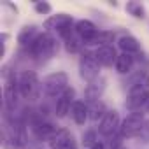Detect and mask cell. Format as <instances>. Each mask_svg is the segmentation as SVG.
Returning <instances> with one entry per match:
<instances>
[{"instance_id": "obj_1", "label": "cell", "mask_w": 149, "mask_h": 149, "mask_svg": "<svg viewBox=\"0 0 149 149\" xmlns=\"http://www.w3.org/2000/svg\"><path fill=\"white\" fill-rule=\"evenodd\" d=\"M26 51L35 61L44 63L49 58H53V54L58 51V44H56V39L46 32V33H39V37L26 47Z\"/></svg>"}, {"instance_id": "obj_2", "label": "cell", "mask_w": 149, "mask_h": 149, "mask_svg": "<svg viewBox=\"0 0 149 149\" xmlns=\"http://www.w3.org/2000/svg\"><path fill=\"white\" fill-rule=\"evenodd\" d=\"M40 90H42V84L39 81L37 72L25 70L19 74V95L25 100H30V102L37 100L40 95Z\"/></svg>"}, {"instance_id": "obj_3", "label": "cell", "mask_w": 149, "mask_h": 149, "mask_svg": "<svg viewBox=\"0 0 149 149\" xmlns=\"http://www.w3.org/2000/svg\"><path fill=\"white\" fill-rule=\"evenodd\" d=\"M67 88H68V76L65 72H53L42 81V91L49 98H58Z\"/></svg>"}, {"instance_id": "obj_4", "label": "cell", "mask_w": 149, "mask_h": 149, "mask_svg": "<svg viewBox=\"0 0 149 149\" xmlns=\"http://www.w3.org/2000/svg\"><path fill=\"white\" fill-rule=\"evenodd\" d=\"M79 74H81V77H83L86 83H93L95 79L100 77V63H98L95 53H91V51L81 53Z\"/></svg>"}, {"instance_id": "obj_5", "label": "cell", "mask_w": 149, "mask_h": 149, "mask_svg": "<svg viewBox=\"0 0 149 149\" xmlns=\"http://www.w3.org/2000/svg\"><path fill=\"white\" fill-rule=\"evenodd\" d=\"M149 100V88L146 84H135L130 88L128 91V98H126V107L132 112H139L142 107H146Z\"/></svg>"}, {"instance_id": "obj_6", "label": "cell", "mask_w": 149, "mask_h": 149, "mask_svg": "<svg viewBox=\"0 0 149 149\" xmlns=\"http://www.w3.org/2000/svg\"><path fill=\"white\" fill-rule=\"evenodd\" d=\"M144 114L142 112H132L128 114L123 121H121V126H119V135L123 139H132V137H137L142 125H144Z\"/></svg>"}, {"instance_id": "obj_7", "label": "cell", "mask_w": 149, "mask_h": 149, "mask_svg": "<svg viewBox=\"0 0 149 149\" xmlns=\"http://www.w3.org/2000/svg\"><path fill=\"white\" fill-rule=\"evenodd\" d=\"M121 121H119V114L118 111H107V114L102 118L100 125H98V133L104 137H112L116 135V132H119Z\"/></svg>"}, {"instance_id": "obj_8", "label": "cell", "mask_w": 149, "mask_h": 149, "mask_svg": "<svg viewBox=\"0 0 149 149\" xmlns=\"http://www.w3.org/2000/svg\"><path fill=\"white\" fill-rule=\"evenodd\" d=\"M30 128H32V132H33V135L39 139V140H51V137L58 132L56 130V126L53 125V123H49V121H44L42 119V114H39L33 121H32V125H30Z\"/></svg>"}, {"instance_id": "obj_9", "label": "cell", "mask_w": 149, "mask_h": 149, "mask_svg": "<svg viewBox=\"0 0 149 149\" xmlns=\"http://www.w3.org/2000/svg\"><path fill=\"white\" fill-rule=\"evenodd\" d=\"M74 102H76V90H74V88H67V90L56 98L54 114H56L58 118H65V116L72 111Z\"/></svg>"}, {"instance_id": "obj_10", "label": "cell", "mask_w": 149, "mask_h": 149, "mask_svg": "<svg viewBox=\"0 0 149 149\" xmlns=\"http://www.w3.org/2000/svg\"><path fill=\"white\" fill-rule=\"evenodd\" d=\"M114 40H116L114 32H111V30H98L91 37L84 39L83 44L84 46H98V47H102V46H112Z\"/></svg>"}, {"instance_id": "obj_11", "label": "cell", "mask_w": 149, "mask_h": 149, "mask_svg": "<svg viewBox=\"0 0 149 149\" xmlns=\"http://www.w3.org/2000/svg\"><path fill=\"white\" fill-rule=\"evenodd\" d=\"M95 56H97L100 67H112V65H116V61H118V53H116L114 46H102V47H97Z\"/></svg>"}, {"instance_id": "obj_12", "label": "cell", "mask_w": 149, "mask_h": 149, "mask_svg": "<svg viewBox=\"0 0 149 149\" xmlns=\"http://www.w3.org/2000/svg\"><path fill=\"white\" fill-rule=\"evenodd\" d=\"M74 144L72 133L65 128H60L49 140V149H68Z\"/></svg>"}, {"instance_id": "obj_13", "label": "cell", "mask_w": 149, "mask_h": 149, "mask_svg": "<svg viewBox=\"0 0 149 149\" xmlns=\"http://www.w3.org/2000/svg\"><path fill=\"white\" fill-rule=\"evenodd\" d=\"M67 25H74V18L70 16V14H65V13H60V14H53V16H49L46 21H44V28H47V30H56V32H60L63 26H67Z\"/></svg>"}, {"instance_id": "obj_14", "label": "cell", "mask_w": 149, "mask_h": 149, "mask_svg": "<svg viewBox=\"0 0 149 149\" xmlns=\"http://www.w3.org/2000/svg\"><path fill=\"white\" fill-rule=\"evenodd\" d=\"M104 90H105V81H104L102 77L95 79L93 83H88V86H86V90H84L86 102H90V104H91V102H97V100L102 97Z\"/></svg>"}, {"instance_id": "obj_15", "label": "cell", "mask_w": 149, "mask_h": 149, "mask_svg": "<svg viewBox=\"0 0 149 149\" xmlns=\"http://www.w3.org/2000/svg\"><path fill=\"white\" fill-rule=\"evenodd\" d=\"M37 37H39L37 26H35V25H26V26H23V28L19 30V33H18V44H19L21 47H28Z\"/></svg>"}, {"instance_id": "obj_16", "label": "cell", "mask_w": 149, "mask_h": 149, "mask_svg": "<svg viewBox=\"0 0 149 149\" xmlns=\"http://www.w3.org/2000/svg\"><path fill=\"white\" fill-rule=\"evenodd\" d=\"M70 116H72V119L76 121L77 125H84L88 121V105H86V102H83V100H76V102H74Z\"/></svg>"}, {"instance_id": "obj_17", "label": "cell", "mask_w": 149, "mask_h": 149, "mask_svg": "<svg viewBox=\"0 0 149 149\" xmlns=\"http://www.w3.org/2000/svg\"><path fill=\"white\" fill-rule=\"evenodd\" d=\"M118 46H119V49H121L123 53H126V54H137V53L140 51L139 40H137L135 37H132V35H123V37H119V39H118Z\"/></svg>"}, {"instance_id": "obj_18", "label": "cell", "mask_w": 149, "mask_h": 149, "mask_svg": "<svg viewBox=\"0 0 149 149\" xmlns=\"http://www.w3.org/2000/svg\"><path fill=\"white\" fill-rule=\"evenodd\" d=\"M74 26H76V33H77V37H81V40H84V39L91 37L95 32H98L97 25L90 19H79V21H76Z\"/></svg>"}, {"instance_id": "obj_19", "label": "cell", "mask_w": 149, "mask_h": 149, "mask_svg": "<svg viewBox=\"0 0 149 149\" xmlns=\"http://www.w3.org/2000/svg\"><path fill=\"white\" fill-rule=\"evenodd\" d=\"M133 54H126V53H121L118 54V61H116V70L119 74H130L132 72V67H133Z\"/></svg>"}, {"instance_id": "obj_20", "label": "cell", "mask_w": 149, "mask_h": 149, "mask_svg": "<svg viewBox=\"0 0 149 149\" xmlns=\"http://www.w3.org/2000/svg\"><path fill=\"white\" fill-rule=\"evenodd\" d=\"M107 114V109L104 105V102L97 100V102H91L88 105V118L91 121H102V118Z\"/></svg>"}, {"instance_id": "obj_21", "label": "cell", "mask_w": 149, "mask_h": 149, "mask_svg": "<svg viewBox=\"0 0 149 149\" xmlns=\"http://www.w3.org/2000/svg\"><path fill=\"white\" fill-rule=\"evenodd\" d=\"M125 9H126L128 14H132V16L137 18V19H144V18H146V7H144L140 2H126Z\"/></svg>"}, {"instance_id": "obj_22", "label": "cell", "mask_w": 149, "mask_h": 149, "mask_svg": "<svg viewBox=\"0 0 149 149\" xmlns=\"http://www.w3.org/2000/svg\"><path fill=\"white\" fill-rule=\"evenodd\" d=\"M83 46H84V44H83L81 37H72V39L65 40V49H67V53H70V54H77V53H81Z\"/></svg>"}, {"instance_id": "obj_23", "label": "cell", "mask_w": 149, "mask_h": 149, "mask_svg": "<svg viewBox=\"0 0 149 149\" xmlns=\"http://www.w3.org/2000/svg\"><path fill=\"white\" fill-rule=\"evenodd\" d=\"M97 142H98V137H97V132H95V130H88V132L83 135V146H84V147L90 149V147H93Z\"/></svg>"}, {"instance_id": "obj_24", "label": "cell", "mask_w": 149, "mask_h": 149, "mask_svg": "<svg viewBox=\"0 0 149 149\" xmlns=\"http://www.w3.org/2000/svg\"><path fill=\"white\" fill-rule=\"evenodd\" d=\"M33 9H35L37 14H51V11H53L51 4H47V2H35Z\"/></svg>"}, {"instance_id": "obj_25", "label": "cell", "mask_w": 149, "mask_h": 149, "mask_svg": "<svg viewBox=\"0 0 149 149\" xmlns=\"http://www.w3.org/2000/svg\"><path fill=\"white\" fill-rule=\"evenodd\" d=\"M139 140H142V142H149V119H146L144 121V125H142V128H140V132H139Z\"/></svg>"}, {"instance_id": "obj_26", "label": "cell", "mask_w": 149, "mask_h": 149, "mask_svg": "<svg viewBox=\"0 0 149 149\" xmlns=\"http://www.w3.org/2000/svg\"><path fill=\"white\" fill-rule=\"evenodd\" d=\"M90 149H105V146H104L102 142H97V144H95L93 147H90Z\"/></svg>"}, {"instance_id": "obj_27", "label": "cell", "mask_w": 149, "mask_h": 149, "mask_svg": "<svg viewBox=\"0 0 149 149\" xmlns=\"http://www.w3.org/2000/svg\"><path fill=\"white\" fill-rule=\"evenodd\" d=\"M146 86H147V88H149V76H147V77H146Z\"/></svg>"}, {"instance_id": "obj_28", "label": "cell", "mask_w": 149, "mask_h": 149, "mask_svg": "<svg viewBox=\"0 0 149 149\" xmlns=\"http://www.w3.org/2000/svg\"><path fill=\"white\" fill-rule=\"evenodd\" d=\"M146 111L149 112V100H147V104H146Z\"/></svg>"}, {"instance_id": "obj_29", "label": "cell", "mask_w": 149, "mask_h": 149, "mask_svg": "<svg viewBox=\"0 0 149 149\" xmlns=\"http://www.w3.org/2000/svg\"><path fill=\"white\" fill-rule=\"evenodd\" d=\"M68 149H77V147H76V144H72V146H70Z\"/></svg>"}]
</instances>
